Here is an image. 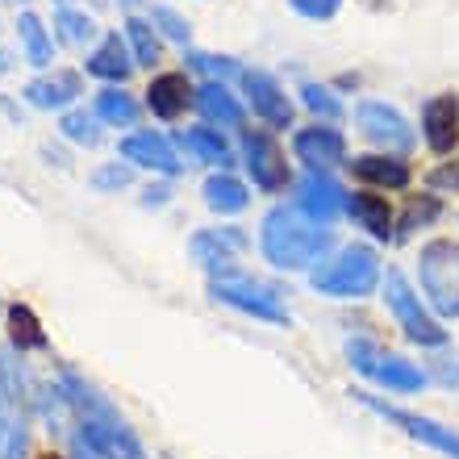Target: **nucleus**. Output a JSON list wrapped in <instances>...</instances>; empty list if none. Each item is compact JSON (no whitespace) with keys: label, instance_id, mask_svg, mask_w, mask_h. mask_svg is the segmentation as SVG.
<instances>
[{"label":"nucleus","instance_id":"c756f323","mask_svg":"<svg viewBox=\"0 0 459 459\" xmlns=\"http://www.w3.org/2000/svg\"><path fill=\"white\" fill-rule=\"evenodd\" d=\"M55 30H59L63 42H72V47H88L92 38H97V22L80 9H59L55 13Z\"/></svg>","mask_w":459,"mask_h":459},{"label":"nucleus","instance_id":"37998d69","mask_svg":"<svg viewBox=\"0 0 459 459\" xmlns=\"http://www.w3.org/2000/svg\"><path fill=\"white\" fill-rule=\"evenodd\" d=\"M13 72V55L9 50H0V75H9Z\"/></svg>","mask_w":459,"mask_h":459},{"label":"nucleus","instance_id":"20e7f679","mask_svg":"<svg viewBox=\"0 0 459 459\" xmlns=\"http://www.w3.org/2000/svg\"><path fill=\"white\" fill-rule=\"evenodd\" d=\"M418 284L438 317H459V242L435 238L418 255Z\"/></svg>","mask_w":459,"mask_h":459},{"label":"nucleus","instance_id":"9d476101","mask_svg":"<svg viewBox=\"0 0 459 459\" xmlns=\"http://www.w3.org/2000/svg\"><path fill=\"white\" fill-rule=\"evenodd\" d=\"M355 121H359V130L368 143H376L380 151H393V155H405L413 146V130L410 121L401 117L393 105H385V100H359L355 105Z\"/></svg>","mask_w":459,"mask_h":459},{"label":"nucleus","instance_id":"a18cd8bd","mask_svg":"<svg viewBox=\"0 0 459 459\" xmlns=\"http://www.w3.org/2000/svg\"><path fill=\"white\" fill-rule=\"evenodd\" d=\"M55 4H59V9H72V0H55Z\"/></svg>","mask_w":459,"mask_h":459},{"label":"nucleus","instance_id":"2f4dec72","mask_svg":"<svg viewBox=\"0 0 459 459\" xmlns=\"http://www.w3.org/2000/svg\"><path fill=\"white\" fill-rule=\"evenodd\" d=\"M301 100H305V109L317 113V117H326V121H339L342 117L339 97H334L330 88H322V84H301Z\"/></svg>","mask_w":459,"mask_h":459},{"label":"nucleus","instance_id":"aec40b11","mask_svg":"<svg viewBox=\"0 0 459 459\" xmlns=\"http://www.w3.org/2000/svg\"><path fill=\"white\" fill-rule=\"evenodd\" d=\"M193 105H196V113L205 121H213V126H242V121H247L238 97L226 88V80H205V84L196 88Z\"/></svg>","mask_w":459,"mask_h":459},{"label":"nucleus","instance_id":"dca6fc26","mask_svg":"<svg viewBox=\"0 0 459 459\" xmlns=\"http://www.w3.org/2000/svg\"><path fill=\"white\" fill-rule=\"evenodd\" d=\"M193 259L201 267H209V276H218L234 264V255L247 251V234L238 226H221V230H196L193 234Z\"/></svg>","mask_w":459,"mask_h":459},{"label":"nucleus","instance_id":"a878e982","mask_svg":"<svg viewBox=\"0 0 459 459\" xmlns=\"http://www.w3.org/2000/svg\"><path fill=\"white\" fill-rule=\"evenodd\" d=\"M97 117L109 121V126H126V130H130V126H138V117H143V105H138L121 84H109L97 92Z\"/></svg>","mask_w":459,"mask_h":459},{"label":"nucleus","instance_id":"4c0bfd02","mask_svg":"<svg viewBox=\"0 0 459 459\" xmlns=\"http://www.w3.org/2000/svg\"><path fill=\"white\" fill-rule=\"evenodd\" d=\"M9 401H13V380H9V368L0 359V435H4V426H9Z\"/></svg>","mask_w":459,"mask_h":459},{"label":"nucleus","instance_id":"7c9ffc66","mask_svg":"<svg viewBox=\"0 0 459 459\" xmlns=\"http://www.w3.org/2000/svg\"><path fill=\"white\" fill-rule=\"evenodd\" d=\"M151 25H155V30L168 38V42H176V47H188V42H193V25H188V17H180V13L171 9V4H155V13H151Z\"/></svg>","mask_w":459,"mask_h":459},{"label":"nucleus","instance_id":"423d86ee","mask_svg":"<svg viewBox=\"0 0 459 459\" xmlns=\"http://www.w3.org/2000/svg\"><path fill=\"white\" fill-rule=\"evenodd\" d=\"M347 359L355 372H363L376 385L393 388V393H418L426 385V372L418 363H410L405 355H393V351H380L368 339H351L347 342Z\"/></svg>","mask_w":459,"mask_h":459},{"label":"nucleus","instance_id":"473e14b6","mask_svg":"<svg viewBox=\"0 0 459 459\" xmlns=\"http://www.w3.org/2000/svg\"><path fill=\"white\" fill-rule=\"evenodd\" d=\"M438 196H422V201H413L410 209H405V218L397 221V238H405L410 230H418V226H426V221H435L438 218Z\"/></svg>","mask_w":459,"mask_h":459},{"label":"nucleus","instance_id":"c03bdc74","mask_svg":"<svg viewBox=\"0 0 459 459\" xmlns=\"http://www.w3.org/2000/svg\"><path fill=\"white\" fill-rule=\"evenodd\" d=\"M138 4H143V0H121V9H138Z\"/></svg>","mask_w":459,"mask_h":459},{"label":"nucleus","instance_id":"de8ad7c7","mask_svg":"<svg viewBox=\"0 0 459 459\" xmlns=\"http://www.w3.org/2000/svg\"><path fill=\"white\" fill-rule=\"evenodd\" d=\"M13 4H17V0H13Z\"/></svg>","mask_w":459,"mask_h":459},{"label":"nucleus","instance_id":"393cba45","mask_svg":"<svg viewBox=\"0 0 459 459\" xmlns=\"http://www.w3.org/2000/svg\"><path fill=\"white\" fill-rule=\"evenodd\" d=\"M180 146L188 151V155L201 159V163H209V168L230 171V163H234V151L226 146V138H221L218 130H205V126H196V130H184V134H180Z\"/></svg>","mask_w":459,"mask_h":459},{"label":"nucleus","instance_id":"9b49d317","mask_svg":"<svg viewBox=\"0 0 459 459\" xmlns=\"http://www.w3.org/2000/svg\"><path fill=\"white\" fill-rule=\"evenodd\" d=\"M242 88H247V100H251L255 117H264L272 130H292V109L289 92L280 88V80L272 72H242Z\"/></svg>","mask_w":459,"mask_h":459},{"label":"nucleus","instance_id":"bb28decb","mask_svg":"<svg viewBox=\"0 0 459 459\" xmlns=\"http://www.w3.org/2000/svg\"><path fill=\"white\" fill-rule=\"evenodd\" d=\"M9 339L17 351H47V334H42V322H38V314L30 309V305L13 301L9 305Z\"/></svg>","mask_w":459,"mask_h":459},{"label":"nucleus","instance_id":"6e6552de","mask_svg":"<svg viewBox=\"0 0 459 459\" xmlns=\"http://www.w3.org/2000/svg\"><path fill=\"white\" fill-rule=\"evenodd\" d=\"M355 401H359V405H368L372 413H380V418H388L393 426H401L413 443H426V447H435L438 455L459 459V435H455V430H447L443 422L422 418V413H410V410H397V405H388V401L372 397V393H355Z\"/></svg>","mask_w":459,"mask_h":459},{"label":"nucleus","instance_id":"f257e3e1","mask_svg":"<svg viewBox=\"0 0 459 459\" xmlns=\"http://www.w3.org/2000/svg\"><path fill=\"white\" fill-rule=\"evenodd\" d=\"M334 247V234H330L322 221H314L301 205H276L267 209L264 230H259V251L272 267L280 272H305L326 259V251Z\"/></svg>","mask_w":459,"mask_h":459},{"label":"nucleus","instance_id":"5701e85b","mask_svg":"<svg viewBox=\"0 0 459 459\" xmlns=\"http://www.w3.org/2000/svg\"><path fill=\"white\" fill-rule=\"evenodd\" d=\"M17 38H22V50H25V63L38 67V72H47L50 63H55V42H50L47 25L38 13H22L17 17Z\"/></svg>","mask_w":459,"mask_h":459},{"label":"nucleus","instance_id":"1a4fd4ad","mask_svg":"<svg viewBox=\"0 0 459 459\" xmlns=\"http://www.w3.org/2000/svg\"><path fill=\"white\" fill-rule=\"evenodd\" d=\"M242 163H247L259 193H284L289 188V163H284L276 138L267 130H242Z\"/></svg>","mask_w":459,"mask_h":459},{"label":"nucleus","instance_id":"a19ab883","mask_svg":"<svg viewBox=\"0 0 459 459\" xmlns=\"http://www.w3.org/2000/svg\"><path fill=\"white\" fill-rule=\"evenodd\" d=\"M435 380L438 385H447V388L459 385V355L455 359H435Z\"/></svg>","mask_w":459,"mask_h":459},{"label":"nucleus","instance_id":"4be33fe9","mask_svg":"<svg viewBox=\"0 0 459 459\" xmlns=\"http://www.w3.org/2000/svg\"><path fill=\"white\" fill-rule=\"evenodd\" d=\"M355 171V180L372 184V188H410V163H401L393 155H355L347 163Z\"/></svg>","mask_w":459,"mask_h":459},{"label":"nucleus","instance_id":"39448f33","mask_svg":"<svg viewBox=\"0 0 459 459\" xmlns=\"http://www.w3.org/2000/svg\"><path fill=\"white\" fill-rule=\"evenodd\" d=\"M209 292H213V301L230 305V309H238L247 317H259V322H272V326H289L292 322L276 289H267L264 280L242 276L234 267H226V272H218L209 280Z\"/></svg>","mask_w":459,"mask_h":459},{"label":"nucleus","instance_id":"7ed1b4c3","mask_svg":"<svg viewBox=\"0 0 459 459\" xmlns=\"http://www.w3.org/2000/svg\"><path fill=\"white\" fill-rule=\"evenodd\" d=\"M309 284L322 297H368V292H376V284H385L380 255L363 242H351L334 259H322V267L309 272Z\"/></svg>","mask_w":459,"mask_h":459},{"label":"nucleus","instance_id":"72a5a7b5","mask_svg":"<svg viewBox=\"0 0 459 459\" xmlns=\"http://www.w3.org/2000/svg\"><path fill=\"white\" fill-rule=\"evenodd\" d=\"M184 63H188V67H196V72H205L209 80H230V75H242L238 63H234V59H218V55H196V50H193Z\"/></svg>","mask_w":459,"mask_h":459},{"label":"nucleus","instance_id":"412c9836","mask_svg":"<svg viewBox=\"0 0 459 459\" xmlns=\"http://www.w3.org/2000/svg\"><path fill=\"white\" fill-rule=\"evenodd\" d=\"M347 213L359 221V230H368L376 242L397 238V218H393V209H388L385 196H376V193H355V196H347Z\"/></svg>","mask_w":459,"mask_h":459},{"label":"nucleus","instance_id":"ea45409f","mask_svg":"<svg viewBox=\"0 0 459 459\" xmlns=\"http://www.w3.org/2000/svg\"><path fill=\"white\" fill-rule=\"evenodd\" d=\"M75 430H80V426H75ZM72 459H109V455H105V451H100L97 443H92V438L80 430V435L72 438Z\"/></svg>","mask_w":459,"mask_h":459},{"label":"nucleus","instance_id":"f8f14e48","mask_svg":"<svg viewBox=\"0 0 459 459\" xmlns=\"http://www.w3.org/2000/svg\"><path fill=\"white\" fill-rule=\"evenodd\" d=\"M292 155L301 159L309 171H330L339 168V163H347V138H342L334 126H305V130L292 134Z\"/></svg>","mask_w":459,"mask_h":459},{"label":"nucleus","instance_id":"c9c22d12","mask_svg":"<svg viewBox=\"0 0 459 459\" xmlns=\"http://www.w3.org/2000/svg\"><path fill=\"white\" fill-rule=\"evenodd\" d=\"M22 455H25V422L9 418L4 435H0V459H22Z\"/></svg>","mask_w":459,"mask_h":459},{"label":"nucleus","instance_id":"f704fd0d","mask_svg":"<svg viewBox=\"0 0 459 459\" xmlns=\"http://www.w3.org/2000/svg\"><path fill=\"white\" fill-rule=\"evenodd\" d=\"M130 168H121V163H109V168L92 171V188H100V193H121V188H130Z\"/></svg>","mask_w":459,"mask_h":459},{"label":"nucleus","instance_id":"79ce46f5","mask_svg":"<svg viewBox=\"0 0 459 459\" xmlns=\"http://www.w3.org/2000/svg\"><path fill=\"white\" fill-rule=\"evenodd\" d=\"M168 201H171V188H146V193H143V205H146V209L168 205Z\"/></svg>","mask_w":459,"mask_h":459},{"label":"nucleus","instance_id":"49530a36","mask_svg":"<svg viewBox=\"0 0 459 459\" xmlns=\"http://www.w3.org/2000/svg\"><path fill=\"white\" fill-rule=\"evenodd\" d=\"M42 459H55V455H42Z\"/></svg>","mask_w":459,"mask_h":459},{"label":"nucleus","instance_id":"c85d7f7f","mask_svg":"<svg viewBox=\"0 0 459 459\" xmlns=\"http://www.w3.org/2000/svg\"><path fill=\"white\" fill-rule=\"evenodd\" d=\"M59 134L75 146H97L100 143V117L88 109H67L59 121Z\"/></svg>","mask_w":459,"mask_h":459},{"label":"nucleus","instance_id":"0eeeda50","mask_svg":"<svg viewBox=\"0 0 459 459\" xmlns=\"http://www.w3.org/2000/svg\"><path fill=\"white\" fill-rule=\"evenodd\" d=\"M385 301L410 342H418V347H447V330L426 314L422 297L410 289V280L401 276V272H388L385 276Z\"/></svg>","mask_w":459,"mask_h":459},{"label":"nucleus","instance_id":"6ab92c4d","mask_svg":"<svg viewBox=\"0 0 459 459\" xmlns=\"http://www.w3.org/2000/svg\"><path fill=\"white\" fill-rule=\"evenodd\" d=\"M84 67H88V75H97V80H105V84H126L138 63H130V47H126V38L105 34L100 38V47L88 55Z\"/></svg>","mask_w":459,"mask_h":459},{"label":"nucleus","instance_id":"cd10ccee","mask_svg":"<svg viewBox=\"0 0 459 459\" xmlns=\"http://www.w3.org/2000/svg\"><path fill=\"white\" fill-rule=\"evenodd\" d=\"M126 42H130L134 63H138V67H155L159 63V34H155V25L151 22L130 17V22H126Z\"/></svg>","mask_w":459,"mask_h":459},{"label":"nucleus","instance_id":"f3484780","mask_svg":"<svg viewBox=\"0 0 459 459\" xmlns=\"http://www.w3.org/2000/svg\"><path fill=\"white\" fill-rule=\"evenodd\" d=\"M22 97L42 113H55V109L67 113L75 100L84 97V84H80V75L75 72H55V75H38V80H30Z\"/></svg>","mask_w":459,"mask_h":459},{"label":"nucleus","instance_id":"a211bd4d","mask_svg":"<svg viewBox=\"0 0 459 459\" xmlns=\"http://www.w3.org/2000/svg\"><path fill=\"white\" fill-rule=\"evenodd\" d=\"M193 97L196 92L188 88V75L184 72H163L146 84V109L155 113L159 121H176L184 109H188V100Z\"/></svg>","mask_w":459,"mask_h":459},{"label":"nucleus","instance_id":"e433bc0d","mask_svg":"<svg viewBox=\"0 0 459 459\" xmlns=\"http://www.w3.org/2000/svg\"><path fill=\"white\" fill-rule=\"evenodd\" d=\"M289 4L301 13L305 22H330L342 9V0H289Z\"/></svg>","mask_w":459,"mask_h":459},{"label":"nucleus","instance_id":"ddd939ff","mask_svg":"<svg viewBox=\"0 0 459 459\" xmlns=\"http://www.w3.org/2000/svg\"><path fill=\"white\" fill-rule=\"evenodd\" d=\"M121 159L130 168H146V171H159V176H180V168H184L171 138H163L155 130H138L130 138H121Z\"/></svg>","mask_w":459,"mask_h":459},{"label":"nucleus","instance_id":"f03ea898","mask_svg":"<svg viewBox=\"0 0 459 459\" xmlns=\"http://www.w3.org/2000/svg\"><path fill=\"white\" fill-rule=\"evenodd\" d=\"M59 393L67 397V405L80 413V430H84L109 459H146L143 443H138V435L126 426V418H121L88 380H80L72 368L59 372Z\"/></svg>","mask_w":459,"mask_h":459},{"label":"nucleus","instance_id":"b1692460","mask_svg":"<svg viewBox=\"0 0 459 459\" xmlns=\"http://www.w3.org/2000/svg\"><path fill=\"white\" fill-rule=\"evenodd\" d=\"M201 193H205V205L213 209V213H242V209L251 205V193H247V184L234 180L230 171H213Z\"/></svg>","mask_w":459,"mask_h":459},{"label":"nucleus","instance_id":"2eb2a0df","mask_svg":"<svg viewBox=\"0 0 459 459\" xmlns=\"http://www.w3.org/2000/svg\"><path fill=\"white\" fill-rule=\"evenodd\" d=\"M422 138L435 155H451L459 146V100L451 92H438L422 105Z\"/></svg>","mask_w":459,"mask_h":459},{"label":"nucleus","instance_id":"58836bf2","mask_svg":"<svg viewBox=\"0 0 459 459\" xmlns=\"http://www.w3.org/2000/svg\"><path fill=\"white\" fill-rule=\"evenodd\" d=\"M430 184H435V188H455L459 193V155L451 159V163H443L438 171H430Z\"/></svg>","mask_w":459,"mask_h":459},{"label":"nucleus","instance_id":"4468645a","mask_svg":"<svg viewBox=\"0 0 459 459\" xmlns=\"http://www.w3.org/2000/svg\"><path fill=\"white\" fill-rule=\"evenodd\" d=\"M297 205H301L314 221L330 226V221L347 209V193H342L339 180H330L326 171H309V176L297 180Z\"/></svg>","mask_w":459,"mask_h":459}]
</instances>
